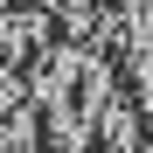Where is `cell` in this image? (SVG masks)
<instances>
[{"instance_id": "1", "label": "cell", "mask_w": 153, "mask_h": 153, "mask_svg": "<svg viewBox=\"0 0 153 153\" xmlns=\"http://www.w3.org/2000/svg\"><path fill=\"white\" fill-rule=\"evenodd\" d=\"M21 76H28V105L42 118V146L49 153H91L97 118H105L111 97L125 91L118 63L105 49L76 42V35H63V42H49L42 56H28Z\"/></svg>"}, {"instance_id": "2", "label": "cell", "mask_w": 153, "mask_h": 153, "mask_svg": "<svg viewBox=\"0 0 153 153\" xmlns=\"http://www.w3.org/2000/svg\"><path fill=\"white\" fill-rule=\"evenodd\" d=\"M56 42V7L42 0H0V63H28Z\"/></svg>"}, {"instance_id": "3", "label": "cell", "mask_w": 153, "mask_h": 153, "mask_svg": "<svg viewBox=\"0 0 153 153\" xmlns=\"http://www.w3.org/2000/svg\"><path fill=\"white\" fill-rule=\"evenodd\" d=\"M111 7H118V0H56V21H63L76 42H91V49H97V35H105Z\"/></svg>"}]
</instances>
